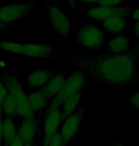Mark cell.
<instances>
[{
  "label": "cell",
  "instance_id": "6da1fadb",
  "mask_svg": "<svg viewBox=\"0 0 139 146\" xmlns=\"http://www.w3.org/2000/svg\"><path fill=\"white\" fill-rule=\"evenodd\" d=\"M69 62L94 81L111 88L139 85V56L136 45L127 53L119 54L100 52L92 56H82L70 53Z\"/></svg>",
  "mask_w": 139,
  "mask_h": 146
},
{
  "label": "cell",
  "instance_id": "7a4b0ae2",
  "mask_svg": "<svg viewBox=\"0 0 139 146\" xmlns=\"http://www.w3.org/2000/svg\"><path fill=\"white\" fill-rule=\"evenodd\" d=\"M0 76L4 79L9 94L14 98L17 105V120L34 115L27 95V89L22 85L21 79L17 74L12 72H3L0 74Z\"/></svg>",
  "mask_w": 139,
  "mask_h": 146
},
{
  "label": "cell",
  "instance_id": "3957f363",
  "mask_svg": "<svg viewBox=\"0 0 139 146\" xmlns=\"http://www.w3.org/2000/svg\"><path fill=\"white\" fill-rule=\"evenodd\" d=\"M106 41L105 31L95 22L81 25L76 30V42L94 53L103 52Z\"/></svg>",
  "mask_w": 139,
  "mask_h": 146
},
{
  "label": "cell",
  "instance_id": "277c9868",
  "mask_svg": "<svg viewBox=\"0 0 139 146\" xmlns=\"http://www.w3.org/2000/svg\"><path fill=\"white\" fill-rule=\"evenodd\" d=\"M34 12V1H13L0 5V23L5 29L23 18L31 16Z\"/></svg>",
  "mask_w": 139,
  "mask_h": 146
},
{
  "label": "cell",
  "instance_id": "5b68a950",
  "mask_svg": "<svg viewBox=\"0 0 139 146\" xmlns=\"http://www.w3.org/2000/svg\"><path fill=\"white\" fill-rule=\"evenodd\" d=\"M62 121H63V115L60 107L51 102L42 119L41 139H40L41 146H46L51 139V137L59 133Z\"/></svg>",
  "mask_w": 139,
  "mask_h": 146
},
{
  "label": "cell",
  "instance_id": "8992f818",
  "mask_svg": "<svg viewBox=\"0 0 139 146\" xmlns=\"http://www.w3.org/2000/svg\"><path fill=\"white\" fill-rule=\"evenodd\" d=\"M47 8L49 11L51 29L55 33L57 36L66 39L69 37L73 29L72 21L67 15V13L62 11L61 8L54 3L53 0H48Z\"/></svg>",
  "mask_w": 139,
  "mask_h": 146
},
{
  "label": "cell",
  "instance_id": "52a82bcc",
  "mask_svg": "<svg viewBox=\"0 0 139 146\" xmlns=\"http://www.w3.org/2000/svg\"><path fill=\"white\" fill-rule=\"evenodd\" d=\"M87 78L88 76L84 72L79 70V69H74L72 73L69 74L66 76V81H65L63 88L58 95L53 98L51 102L61 107L65 100L69 98L70 96L79 92L84 93L86 89Z\"/></svg>",
  "mask_w": 139,
  "mask_h": 146
},
{
  "label": "cell",
  "instance_id": "ba28073f",
  "mask_svg": "<svg viewBox=\"0 0 139 146\" xmlns=\"http://www.w3.org/2000/svg\"><path fill=\"white\" fill-rule=\"evenodd\" d=\"M56 47L51 42H19L17 56L31 59H51L56 56Z\"/></svg>",
  "mask_w": 139,
  "mask_h": 146
},
{
  "label": "cell",
  "instance_id": "9c48e42d",
  "mask_svg": "<svg viewBox=\"0 0 139 146\" xmlns=\"http://www.w3.org/2000/svg\"><path fill=\"white\" fill-rule=\"evenodd\" d=\"M84 115H85V106L79 107L77 111L64 118L62 121L59 134L63 140L64 146H69L70 143L77 136L84 120Z\"/></svg>",
  "mask_w": 139,
  "mask_h": 146
},
{
  "label": "cell",
  "instance_id": "30bf717a",
  "mask_svg": "<svg viewBox=\"0 0 139 146\" xmlns=\"http://www.w3.org/2000/svg\"><path fill=\"white\" fill-rule=\"evenodd\" d=\"M130 11H132L130 8L125 6L107 7L94 4L87 6V10L84 12V15L94 22H99L113 15H121L129 17Z\"/></svg>",
  "mask_w": 139,
  "mask_h": 146
},
{
  "label": "cell",
  "instance_id": "8fae6325",
  "mask_svg": "<svg viewBox=\"0 0 139 146\" xmlns=\"http://www.w3.org/2000/svg\"><path fill=\"white\" fill-rule=\"evenodd\" d=\"M18 121L17 136L20 137L26 143H34L39 141V133H41L42 121L35 115L22 118Z\"/></svg>",
  "mask_w": 139,
  "mask_h": 146
},
{
  "label": "cell",
  "instance_id": "7c38bea8",
  "mask_svg": "<svg viewBox=\"0 0 139 146\" xmlns=\"http://www.w3.org/2000/svg\"><path fill=\"white\" fill-rule=\"evenodd\" d=\"M27 95L34 115L42 121L51 100L46 95L43 89H27Z\"/></svg>",
  "mask_w": 139,
  "mask_h": 146
},
{
  "label": "cell",
  "instance_id": "4fadbf2b",
  "mask_svg": "<svg viewBox=\"0 0 139 146\" xmlns=\"http://www.w3.org/2000/svg\"><path fill=\"white\" fill-rule=\"evenodd\" d=\"M129 17L121 15H113L105 20L95 22L104 30L106 34L111 35L129 34L130 32V26Z\"/></svg>",
  "mask_w": 139,
  "mask_h": 146
},
{
  "label": "cell",
  "instance_id": "5bb4252c",
  "mask_svg": "<svg viewBox=\"0 0 139 146\" xmlns=\"http://www.w3.org/2000/svg\"><path fill=\"white\" fill-rule=\"evenodd\" d=\"M55 71L44 67H37L32 69L26 75V88L27 89H42L50 81Z\"/></svg>",
  "mask_w": 139,
  "mask_h": 146
},
{
  "label": "cell",
  "instance_id": "9a60e30c",
  "mask_svg": "<svg viewBox=\"0 0 139 146\" xmlns=\"http://www.w3.org/2000/svg\"><path fill=\"white\" fill-rule=\"evenodd\" d=\"M132 48V41L129 34L111 35L105 43L103 52L108 54H119L127 53Z\"/></svg>",
  "mask_w": 139,
  "mask_h": 146
},
{
  "label": "cell",
  "instance_id": "2e32d148",
  "mask_svg": "<svg viewBox=\"0 0 139 146\" xmlns=\"http://www.w3.org/2000/svg\"><path fill=\"white\" fill-rule=\"evenodd\" d=\"M66 75L62 71L55 72V74L53 76V78L50 79V81L45 85L44 88H42L44 90L49 98L53 100V98L55 96L59 94V92L63 88L65 81H66Z\"/></svg>",
  "mask_w": 139,
  "mask_h": 146
},
{
  "label": "cell",
  "instance_id": "e0dca14e",
  "mask_svg": "<svg viewBox=\"0 0 139 146\" xmlns=\"http://www.w3.org/2000/svg\"><path fill=\"white\" fill-rule=\"evenodd\" d=\"M18 121L13 117H4L3 129H2V144L9 146V144L17 136Z\"/></svg>",
  "mask_w": 139,
  "mask_h": 146
},
{
  "label": "cell",
  "instance_id": "ac0fdd59",
  "mask_svg": "<svg viewBox=\"0 0 139 146\" xmlns=\"http://www.w3.org/2000/svg\"><path fill=\"white\" fill-rule=\"evenodd\" d=\"M83 94H84L83 92L75 93L65 100L63 104L60 107L62 115H63V119L68 117L72 114H73L75 111H77L79 105H80L81 100H82Z\"/></svg>",
  "mask_w": 139,
  "mask_h": 146
},
{
  "label": "cell",
  "instance_id": "d6986e66",
  "mask_svg": "<svg viewBox=\"0 0 139 146\" xmlns=\"http://www.w3.org/2000/svg\"><path fill=\"white\" fill-rule=\"evenodd\" d=\"M2 114L4 117H13L17 120L18 114H17V105L14 100V98H13L10 94H8V96L5 98L3 104H2Z\"/></svg>",
  "mask_w": 139,
  "mask_h": 146
},
{
  "label": "cell",
  "instance_id": "ffe728a7",
  "mask_svg": "<svg viewBox=\"0 0 139 146\" xmlns=\"http://www.w3.org/2000/svg\"><path fill=\"white\" fill-rule=\"evenodd\" d=\"M9 94V91H8V88L5 84L4 79L2 78V76H0V112L2 113V104H3L5 98Z\"/></svg>",
  "mask_w": 139,
  "mask_h": 146
},
{
  "label": "cell",
  "instance_id": "44dd1931",
  "mask_svg": "<svg viewBox=\"0 0 139 146\" xmlns=\"http://www.w3.org/2000/svg\"><path fill=\"white\" fill-rule=\"evenodd\" d=\"M124 2L125 0H98L96 4L107 7H119L123 6Z\"/></svg>",
  "mask_w": 139,
  "mask_h": 146
},
{
  "label": "cell",
  "instance_id": "7402d4cb",
  "mask_svg": "<svg viewBox=\"0 0 139 146\" xmlns=\"http://www.w3.org/2000/svg\"><path fill=\"white\" fill-rule=\"evenodd\" d=\"M130 105L134 109L139 110V92L133 91L130 94Z\"/></svg>",
  "mask_w": 139,
  "mask_h": 146
},
{
  "label": "cell",
  "instance_id": "603a6c76",
  "mask_svg": "<svg viewBox=\"0 0 139 146\" xmlns=\"http://www.w3.org/2000/svg\"><path fill=\"white\" fill-rule=\"evenodd\" d=\"M46 146H64L63 140H62V137L60 136V134L57 133L55 136H53Z\"/></svg>",
  "mask_w": 139,
  "mask_h": 146
},
{
  "label": "cell",
  "instance_id": "cb8c5ba5",
  "mask_svg": "<svg viewBox=\"0 0 139 146\" xmlns=\"http://www.w3.org/2000/svg\"><path fill=\"white\" fill-rule=\"evenodd\" d=\"M129 18L132 19V21H138L139 20V6L132 9L130 13Z\"/></svg>",
  "mask_w": 139,
  "mask_h": 146
},
{
  "label": "cell",
  "instance_id": "d4e9b609",
  "mask_svg": "<svg viewBox=\"0 0 139 146\" xmlns=\"http://www.w3.org/2000/svg\"><path fill=\"white\" fill-rule=\"evenodd\" d=\"M25 141L20 137L16 136V137L10 143L9 146H25Z\"/></svg>",
  "mask_w": 139,
  "mask_h": 146
},
{
  "label": "cell",
  "instance_id": "484cf974",
  "mask_svg": "<svg viewBox=\"0 0 139 146\" xmlns=\"http://www.w3.org/2000/svg\"><path fill=\"white\" fill-rule=\"evenodd\" d=\"M130 33H132V35H134L135 37H137L139 39V20L134 21V25L130 29Z\"/></svg>",
  "mask_w": 139,
  "mask_h": 146
},
{
  "label": "cell",
  "instance_id": "4316f807",
  "mask_svg": "<svg viewBox=\"0 0 139 146\" xmlns=\"http://www.w3.org/2000/svg\"><path fill=\"white\" fill-rule=\"evenodd\" d=\"M61 1H64L65 3L68 4V6L70 9V11H74L76 10V7H77V3H76L75 0H61Z\"/></svg>",
  "mask_w": 139,
  "mask_h": 146
},
{
  "label": "cell",
  "instance_id": "83f0119b",
  "mask_svg": "<svg viewBox=\"0 0 139 146\" xmlns=\"http://www.w3.org/2000/svg\"><path fill=\"white\" fill-rule=\"evenodd\" d=\"M77 4H86L87 6L90 5H94L98 2V0H75Z\"/></svg>",
  "mask_w": 139,
  "mask_h": 146
},
{
  "label": "cell",
  "instance_id": "f1b7e54d",
  "mask_svg": "<svg viewBox=\"0 0 139 146\" xmlns=\"http://www.w3.org/2000/svg\"><path fill=\"white\" fill-rule=\"evenodd\" d=\"M3 119L4 115L0 112V143H2V129H3Z\"/></svg>",
  "mask_w": 139,
  "mask_h": 146
},
{
  "label": "cell",
  "instance_id": "f546056e",
  "mask_svg": "<svg viewBox=\"0 0 139 146\" xmlns=\"http://www.w3.org/2000/svg\"><path fill=\"white\" fill-rule=\"evenodd\" d=\"M111 146H126V145H125L124 143L121 142V141H113V144H111Z\"/></svg>",
  "mask_w": 139,
  "mask_h": 146
},
{
  "label": "cell",
  "instance_id": "4dcf8cb0",
  "mask_svg": "<svg viewBox=\"0 0 139 146\" xmlns=\"http://www.w3.org/2000/svg\"><path fill=\"white\" fill-rule=\"evenodd\" d=\"M34 146H41V144H40V140H39V141H36V142H35L34 144Z\"/></svg>",
  "mask_w": 139,
  "mask_h": 146
},
{
  "label": "cell",
  "instance_id": "1f68e13d",
  "mask_svg": "<svg viewBox=\"0 0 139 146\" xmlns=\"http://www.w3.org/2000/svg\"><path fill=\"white\" fill-rule=\"evenodd\" d=\"M3 29H5V27L2 25L1 23H0V31H1V30H3Z\"/></svg>",
  "mask_w": 139,
  "mask_h": 146
},
{
  "label": "cell",
  "instance_id": "d6a6232c",
  "mask_svg": "<svg viewBox=\"0 0 139 146\" xmlns=\"http://www.w3.org/2000/svg\"><path fill=\"white\" fill-rule=\"evenodd\" d=\"M136 47H137V52H138V56H139V44H137Z\"/></svg>",
  "mask_w": 139,
  "mask_h": 146
},
{
  "label": "cell",
  "instance_id": "836d02e7",
  "mask_svg": "<svg viewBox=\"0 0 139 146\" xmlns=\"http://www.w3.org/2000/svg\"><path fill=\"white\" fill-rule=\"evenodd\" d=\"M0 146H3V144H2V143H0Z\"/></svg>",
  "mask_w": 139,
  "mask_h": 146
}]
</instances>
